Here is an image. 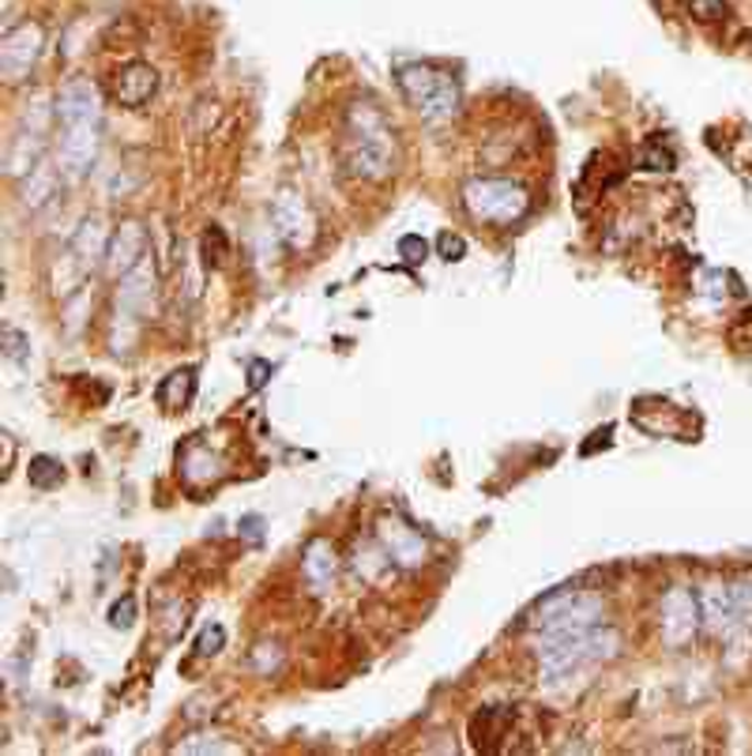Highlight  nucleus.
Returning <instances> with one entry per match:
<instances>
[{"mask_svg":"<svg viewBox=\"0 0 752 756\" xmlns=\"http://www.w3.org/2000/svg\"><path fill=\"white\" fill-rule=\"evenodd\" d=\"M53 117L60 125V144H57V162L65 170V178L79 181L99 158V144H102V102L94 83L87 79H76L65 91L57 94V105H53Z\"/></svg>","mask_w":752,"mask_h":756,"instance_id":"1","label":"nucleus"},{"mask_svg":"<svg viewBox=\"0 0 752 756\" xmlns=\"http://www.w3.org/2000/svg\"><path fill=\"white\" fill-rule=\"evenodd\" d=\"M621 652V636L609 625H591L576 632H561V636H542L538 647V666H542L546 681H564L572 674L587 670L595 663H606Z\"/></svg>","mask_w":752,"mask_h":756,"instance_id":"2","label":"nucleus"},{"mask_svg":"<svg viewBox=\"0 0 752 756\" xmlns=\"http://www.w3.org/2000/svg\"><path fill=\"white\" fill-rule=\"evenodd\" d=\"M347 158L350 170L366 181H384L395 170V139L384 117L369 102L350 105L347 117Z\"/></svg>","mask_w":752,"mask_h":756,"instance_id":"3","label":"nucleus"},{"mask_svg":"<svg viewBox=\"0 0 752 756\" xmlns=\"http://www.w3.org/2000/svg\"><path fill=\"white\" fill-rule=\"evenodd\" d=\"M602 618H606V599H602V595L561 587V591L546 595V599L530 610L527 625L535 629L538 636H561V632L602 625Z\"/></svg>","mask_w":752,"mask_h":756,"instance_id":"4","label":"nucleus"},{"mask_svg":"<svg viewBox=\"0 0 752 756\" xmlns=\"http://www.w3.org/2000/svg\"><path fill=\"white\" fill-rule=\"evenodd\" d=\"M395 79H400V91L406 94V102L426 121H451L459 113L456 76L440 72L433 65H403Z\"/></svg>","mask_w":752,"mask_h":756,"instance_id":"5","label":"nucleus"},{"mask_svg":"<svg viewBox=\"0 0 752 756\" xmlns=\"http://www.w3.org/2000/svg\"><path fill=\"white\" fill-rule=\"evenodd\" d=\"M463 204L478 218V223H519L530 207V196L524 184L504 181V178H474L463 184Z\"/></svg>","mask_w":752,"mask_h":756,"instance_id":"6","label":"nucleus"},{"mask_svg":"<svg viewBox=\"0 0 752 756\" xmlns=\"http://www.w3.org/2000/svg\"><path fill=\"white\" fill-rule=\"evenodd\" d=\"M659 613H662L659 629H662L666 647H685L704 621V602H700V595H693V587H670V591L662 595Z\"/></svg>","mask_w":752,"mask_h":756,"instance_id":"7","label":"nucleus"},{"mask_svg":"<svg viewBox=\"0 0 752 756\" xmlns=\"http://www.w3.org/2000/svg\"><path fill=\"white\" fill-rule=\"evenodd\" d=\"M42 46H46V34L31 20L4 31V38H0V72H4L8 83H20V79L31 76V68L42 57Z\"/></svg>","mask_w":752,"mask_h":756,"instance_id":"8","label":"nucleus"},{"mask_svg":"<svg viewBox=\"0 0 752 756\" xmlns=\"http://www.w3.org/2000/svg\"><path fill=\"white\" fill-rule=\"evenodd\" d=\"M271 223H276V230L282 241L290 245V249H308L316 237V215L313 207L305 204V200L298 196V192L282 189L276 196V204H271Z\"/></svg>","mask_w":752,"mask_h":756,"instance_id":"9","label":"nucleus"},{"mask_svg":"<svg viewBox=\"0 0 752 756\" xmlns=\"http://www.w3.org/2000/svg\"><path fill=\"white\" fill-rule=\"evenodd\" d=\"M377 539L384 546V557H392V565L400 568H422L429 561V542L395 516H384L377 523Z\"/></svg>","mask_w":752,"mask_h":756,"instance_id":"10","label":"nucleus"},{"mask_svg":"<svg viewBox=\"0 0 752 756\" xmlns=\"http://www.w3.org/2000/svg\"><path fill=\"white\" fill-rule=\"evenodd\" d=\"M150 302H155V263L144 257V263L121 275V290H117V316L125 320H139L144 313H150Z\"/></svg>","mask_w":752,"mask_h":756,"instance_id":"11","label":"nucleus"},{"mask_svg":"<svg viewBox=\"0 0 752 756\" xmlns=\"http://www.w3.org/2000/svg\"><path fill=\"white\" fill-rule=\"evenodd\" d=\"M144 257H147V230L139 223H121L110 237V249H105V271L121 279L136 263H144Z\"/></svg>","mask_w":752,"mask_h":756,"instance_id":"12","label":"nucleus"},{"mask_svg":"<svg viewBox=\"0 0 752 756\" xmlns=\"http://www.w3.org/2000/svg\"><path fill=\"white\" fill-rule=\"evenodd\" d=\"M700 602H704L707 629L719 632V636H730L733 629L745 625V618H741V606H738V599H733V587H722V584L707 587V591L700 595Z\"/></svg>","mask_w":752,"mask_h":756,"instance_id":"13","label":"nucleus"},{"mask_svg":"<svg viewBox=\"0 0 752 756\" xmlns=\"http://www.w3.org/2000/svg\"><path fill=\"white\" fill-rule=\"evenodd\" d=\"M301 573H305L308 587L316 595H327L335 587V576H339V557H335V546L327 539H313L305 546V557H301Z\"/></svg>","mask_w":752,"mask_h":756,"instance_id":"14","label":"nucleus"},{"mask_svg":"<svg viewBox=\"0 0 752 756\" xmlns=\"http://www.w3.org/2000/svg\"><path fill=\"white\" fill-rule=\"evenodd\" d=\"M113 91H117V102L128 105V110H139L144 102H150V94L158 91V72L147 65V60H132L117 72V83H113Z\"/></svg>","mask_w":752,"mask_h":756,"instance_id":"15","label":"nucleus"},{"mask_svg":"<svg viewBox=\"0 0 752 756\" xmlns=\"http://www.w3.org/2000/svg\"><path fill=\"white\" fill-rule=\"evenodd\" d=\"M110 237L113 234H105V226L99 223V218H87V223L79 226L76 237H72V257L79 263V271H91L94 263L105 257V249H110Z\"/></svg>","mask_w":752,"mask_h":756,"instance_id":"16","label":"nucleus"},{"mask_svg":"<svg viewBox=\"0 0 752 756\" xmlns=\"http://www.w3.org/2000/svg\"><path fill=\"white\" fill-rule=\"evenodd\" d=\"M218 474H223V463H218V455L211 452L207 444H189L181 452V478L189 482V486H203V482H215Z\"/></svg>","mask_w":752,"mask_h":756,"instance_id":"17","label":"nucleus"},{"mask_svg":"<svg viewBox=\"0 0 752 756\" xmlns=\"http://www.w3.org/2000/svg\"><path fill=\"white\" fill-rule=\"evenodd\" d=\"M197 395V369H177L158 384V407L166 410H184Z\"/></svg>","mask_w":752,"mask_h":756,"instance_id":"18","label":"nucleus"},{"mask_svg":"<svg viewBox=\"0 0 752 756\" xmlns=\"http://www.w3.org/2000/svg\"><path fill=\"white\" fill-rule=\"evenodd\" d=\"M26 478H31L34 489H57L65 482V467L53 455H34L31 467H26Z\"/></svg>","mask_w":752,"mask_h":756,"instance_id":"19","label":"nucleus"},{"mask_svg":"<svg viewBox=\"0 0 752 756\" xmlns=\"http://www.w3.org/2000/svg\"><path fill=\"white\" fill-rule=\"evenodd\" d=\"M31 173H34V181H26V189H23V204H26V207H38V204H46L49 192H53V170H49L46 162H38Z\"/></svg>","mask_w":752,"mask_h":756,"instance_id":"20","label":"nucleus"},{"mask_svg":"<svg viewBox=\"0 0 752 756\" xmlns=\"http://www.w3.org/2000/svg\"><path fill=\"white\" fill-rule=\"evenodd\" d=\"M395 249H400V257L406 263H422V260L429 257V241H426V237H418V234L400 237V245H395Z\"/></svg>","mask_w":752,"mask_h":756,"instance_id":"21","label":"nucleus"},{"mask_svg":"<svg viewBox=\"0 0 752 756\" xmlns=\"http://www.w3.org/2000/svg\"><path fill=\"white\" fill-rule=\"evenodd\" d=\"M437 252H440V260H448V263H459V260H467V241L459 234H440L437 237Z\"/></svg>","mask_w":752,"mask_h":756,"instance_id":"22","label":"nucleus"},{"mask_svg":"<svg viewBox=\"0 0 752 756\" xmlns=\"http://www.w3.org/2000/svg\"><path fill=\"white\" fill-rule=\"evenodd\" d=\"M203 252H207V268H218V263H223V257H226V237H223V230H218V226H211L207 234H203Z\"/></svg>","mask_w":752,"mask_h":756,"instance_id":"23","label":"nucleus"},{"mask_svg":"<svg viewBox=\"0 0 752 756\" xmlns=\"http://www.w3.org/2000/svg\"><path fill=\"white\" fill-rule=\"evenodd\" d=\"M223 644H226L223 625H207V629L200 632V640H197V655H200V658L218 655V652H223Z\"/></svg>","mask_w":752,"mask_h":756,"instance_id":"24","label":"nucleus"},{"mask_svg":"<svg viewBox=\"0 0 752 756\" xmlns=\"http://www.w3.org/2000/svg\"><path fill=\"white\" fill-rule=\"evenodd\" d=\"M132 621H136V599L125 595L121 602L110 606V625L113 629H132Z\"/></svg>","mask_w":752,"mask_h":756,"instance_id":"25","label":"nucleus"},{"mask_svg":"<svg viewBox=\"0 0 752 756\" xmlns=\"http://www.w3.org/2000/svg\"><path fill=\"white\" fill-rule=\"evenodd\" d=\"M693 15L696 20H722V12H727V0H693Z\"/></svg>","mask_w":752,"mask_h":756,"instance_id":"26","label":"nucleus"},{"mask_svg":"<svg viewBox=\"0 0 752 756\" xmlns=\"http://www.w3.org/2000/svg\"><path fill=\"white\" fill-rule=\"evenodd\" d=\"M4 354L12 358V362H26V339L20 336L15 328H4Z\"/></svg>","mask_w":752,"mask_h":756,"instance_id":"27","label":"nucleus"},{"mask_svg":"<svg viewBox=\"0 0 752 756\" xmlns=\"http://www.w3.org/2000/svg\"><path fill=\"white\" fill-rule=\"evenodd\" d=\"M643 170H674V155L670 151H659V147H651V151H643Z\"/></svg>","mask_w":752,"mask_h":756,"instance_id":"28","label":"nucleus"},{"mask_svg":"<svg viewBox=\"0 0 752 756\" xmlns=\"http://www.w3.org/2000/svg\"><path fill=\"white\" fill-rule=\"evenodd\" d=\"M177 753H237L234 745H226V742H184V745H177Z\"/></svg>","mask_w":752,"mask_h":756,"instance_id":"29","label":"nucleus"},{"mask_svg":"<svg viewBox=\"0 0 752 756\" xmlns=\"http://www.w3.org/2000/svg\"><path fill=\"white\" fill-rule=\"evenodd\" d=\"M249 373H252V376H249V388L256 392V388H263V381H268L271 365H268V362H252V365H249Z\"/></svg>","mask_w":752,"mask_h":756,"instance_id":"30","label":"nucleus"}]
</instances>
